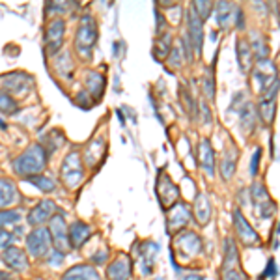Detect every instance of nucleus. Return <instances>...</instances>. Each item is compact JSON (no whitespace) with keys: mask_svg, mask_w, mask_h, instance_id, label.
I'll return each mask as SVG.
<instances>
[{"mask_svg":"<svg viewBox=\"0 0 280 280\" xmlns=\"http://www.w3.org/2000/svg\"><path fill=\"white\" fill-rule=\"evenodd\" d=\"M47 166V150L39 142L30 144L17 159H13L12 168L21 177L39 176Z\"/></svg>","mask_w":280,"mask_h":280,"instance_id":"nucleus-1","label":"nucleus"},{"mask_svg":"<svg viewBox=\"0 0 280 280\" xmlns=\"http://www.w3.org/2000/svg\"><path fill=\"white\" fill-rule=\"evenodd\" d=\"M98 23L91 15H82L80 21H78L77 32H75V51L78 52L80 58H91V51H94V45L98 41Z\"/></svg>","mask_w":280,"mask_h":280,"instance_id":"nucleus-2","label":"nucleus"},{"mask_svg":"<svg viewBox=\"0 0 280 280\" xmlns=\"http://www.w3.org/2000/svg\"><path fill=\"white\" fill-rule=\"evenodd\" d=\"M60 179L69 191L78 189L84 181V164L78 151H69L60 166Z\"/></svg>","mask_w":280,"mask_h":280,"instance_id":"nucleus-3","label":"nucleus"},{"mask_svg":"<svg viewBox=\"0 0 280 280\" xmlns=\"http://www.w3.org/2000/svg\"><path fill=\"white\" fill-rule=\"evenodd\" d=\"M25 243H26V252L32 256V258H45V256H49L52 247L49 228H43V226L34 228L30 234L26 235Z\"/></svg>","mask_w":280,"mask_h":280,"instance_id":"nucleus-4","label":"nucleus"},{"mask_svg":"<svg viewBox=\"0 0 280 280\" xmlns=\"http://www.w3.org/2000/svg\"><path fill=\"white\" fill-rule=\"evenodd\" d=\"M2 86L6 88L8 91H12L13 96L17 98H26L34 86V78L32 75H28L25 71H15V73H8L2 77ZM10 94V96H12Z\"/></svg>","mask_w":280,"mask_h":280,"instance_id":"nucleus-5","label":"nucleus"},{"mask_svg":"<svg viewBox=\"0 0 280 280\" xmlns=\"http://www.w3.org/2000/svg\"><path fill=\"white\" fill-rule=\"evenodd\" d=\"M174 247L183 260H191L202 252V239L195 232H181L174 237Z\"/></svg>","mask_w":280,"mask_h":280,"instance_id":"nucleus-6","label":"nucleus"},{"mask_svg":"<svg viewBox=\"0 0 280 280\" xmlns=\"http://www.w3.org/2000/svg\"><path fill=\"white\" fill-rule=\"evenodd\" d=\"M252 82H256V90L258 94L269 90V86L276 82V67L271 64V60H258L252 71Z\"/></svg>","mask_w":280,"mask_h":280,"instance_id":"nucleus-7","label":"nucleus"},{"mask_svg":"<svg viewBox=\"0 0 280 280\" xmlns=\"http://www.w3.org/2000/svg\"><path fill=\"white\" fill-rule=\"evenodd\" d=\"M157 196H159V204L163 209H170L174 204H177V198H179V189L177 185L172 179H170L164 172L159 174L157 177Z\"/></svg>","mask_w":280,"mask_h":280,"instance_id":"nucleus-8","label":"nucleus"},{"mask_svg":"<svg viewBox=\"0 0 280 280\" xmlns=\"http://www.w3.org/2000/svg\"><path fill=\"white\" fill-rule=\"evenodd\" d=\"M252 204H254L256 211L261 219H269L276 211V204L271 200L267 189L260 181H254V185H252Z\"/></svg>","mask_w":280,"mask_h":280,"instance_id":"nucleus-9","label":"nucleus"},{"mask_svg":"<svg viewBox=\"0 0 280 280\" xmlns=\"http://www.w3.org/2000/svg\"><path fill=\"white\" fill-rule=\"evenodd\" d=\"M49 234H51V241L52 245L56 247V250H69L71 245H69V237H67V224H65L64 215H56L52 217L49 221Z\"/></svg>","mask_w":280,"mask_h":280,"instance_id":"nucleus-10","label":"nucleus"},{"mask_svg":"<svg viewBox=\"0 0 280 280\" xmlns=\"http://www.w3.org/2000/svg\"><path fill=\"white\" fill-rule=\"evenodd\" d=\"M191 221V208L185 202H177L168 209V217H166V232L174 235L176 232L183 230Z\"/></svg>","mask_w":280,"mask_h":280,"instance_id":"nucleus-11","label":"nucleus"},{"mask_svg":"<svg viewBox=\"0 0 280 280\" xmlns=\"http://www.w3.org/2000/svg\"><path fill=\"white\" fill-rule=\"evenodd\" d=\"M64 34H65V21L62 17H56L52 19L45 28V47H47V54H56L62 47V41H64Z\"/></svg>","mask_w":280,"mask_h":280,"instance_id":"nucleus-12","label":"nucleus"},{"mask_svg":"<svg viewBox=\"0 0 280 280\" xmlns=\"http://www.w3.org/2000/svg\"><path fill=\"white\" fill-rule=\"evenodd\" d=\"M105 155H107V142L101 135H96L90 142L86 144L84 151H82V159H84L86 166H94L98 168L99 164L103 163Z\"/></svg>","mask_w":280,"mask_h":280,"instance_id":"nucleus-13","label":"nucleus"},{"mask_svg":"<svg viewBox=\"0 0 280 280\" xmlns=\"http://www.w3.org/2000/svg\"><path fill=\"white\" fill-rule=\"evenodd\" d=\"M56 211H58L56 204L52 202V200H49V198H45V200H41L34 209H30V213L26 215V221H28L30 226L38 228V226L51 221L52 217L56 215Z\"/></svg>","mask_w":280,"mask_h":280,"instance_id":"nucleus-14","label":"nucleus"},{"mask_svg":"<svg viewBox=\"0 0 280 280\" xmlns=\"http://www.w3.org/2000/svg\"><path fill=\"white\" fill-rule=\"evenodd\" d=\"M2 261L6 267H10L15 273H25L28 269V256L23 248L15 247V245L2 250Z\"/></svg>","mask_w":280,"mask_h":280,"instance_id":"nucleus-15","label":"nucleus"},{"mask_svg":"<svg viewBox=\"0 0 280 280\" xmlns=\"http://www.w3.org/2000/svg\"><path fill=\"white\" fill-rule=\"evenodd\" d=\"M234 226H235V232H237V235H239V241H241L245 247L258 245L260 237H258V234L254 232V228L248 224V221L245 219V215H243L239 209H237V211L234 213Z\"/></svg>","mask_w":280,"mask_h":280,"instance_id":"nucleus-16","label":"nucleus"},{"mask_svg":"<svg viewBox=\"0 0 280 280\" xmlns=\"http://www.w3.org/2000/svg\"><path fill=\"white\" fill-rule=\"evenodd\" d=\"M157 250H159V245L153 241H146L142 245H138L137 258H138V263H140V273L144 276L151 274V271H153V261H155Z\"/></svg>","mask_w":280,"mask_h":280,"instance_id":"nucleus-17","label":"nucleus"},{"mask_svg":"<svg viewBox=\"0 0 280 280\" xmlns=\"http://www.w3.org/2000/svg\"><path fill=\"white\" fill-rule=\"evenodd\" d=\"M133 271V261L127 254H120L112 260V263L107 267V278L109 280H129Z\"/></svg>","mask_w":280,"mask_h":280,"instance_id":"nucleus-18","label":"nucleus"},{"mask_svg":"<svg viewBox=\"0 0 280 280\" xmlns=\"http://www.w3.org/2000/svg\"><path fill=\"white\" fill-rule=\"evenodd\" d=\"M90 235H91V226L82 221H75L71 226H67L69 245H71V248H75V250L84 247V243L90 239Z\"/></svg>","mask_w":280,"mask_h":280,"instance_id":"nucleus-19","label":"nucleus"},{"mask_svg":"<svg viewBox=\"0 0 280 280\" xmlns=\"http://www.w3.org/2000/svg\"><path fill=\"white\" fill-rule=\"evenodd\" d=\"M187 15H189V17H187V21H189V41H191V45H193V49H196V54L200 56V54H202V43H204L202 21H200V17L195 13L193 8L189 10Z\"/></svg>","mask_w":280,"mask_h":280,"instance_id":"nucleus-20","label":"nucleus"},{"mask_svg":"<svg viewBox=\"0 0 280 280\" xmlns=\"http://www.w3.org/2000/svg\"><path fill=\"white\" fill-rule=\"evenodd\" d=\"M73 69H75V62L71 58V52L62 51L52 58V71L56 73L60 78L64 80H71L73 78Z\"/></svg>","mask_w":280,"mask_h":280,"instance_id":"nucleus-21","label":"nucleus"},{"mask_svg":"<svg viewBox=\"0 0 280 280\" xmlns=\"http://www.w3.org/2000/svg\"><path fill=\"white\" fill-rule=\"evenodd\" d=\"M60 280H101V276H99L94 265L78 263V265H73L71 269H67Z\"/></svg>","mask_w":280,"mask_h":280,"instance_id":"nucleus-22","label":"nucleus"},{"mask_svg":"<svg viewBox=\"0 0 280 280\" xmlns=\"http://www.w3.org/2000/svg\"><path fill=\"white\" fill-rule=\"evenodd\" d=\"M198 157H200V164H202L204 172L209 177L215 176V151H213L208 138H202V142L198 146Z\"/></svg>","mask_w":280,"mask_h":280,"instance_id":"nucleus-23","label":"nucleus"},{"mask_svg":"<svg viewBox=\"0 0 280 280\" xmlns=\"http://www.w3.org/2000/svg\"><path fill=\"white\" fill-rule=\"evenodd\" d=\"M84 84L88 88L86 91L91 96V99L94 101H101V98H103L105 94V84H107L103 75L98 71H88L84 75Z\"/></svg>","mask_w":280,"mask_h":280,"instance_id":"nucleus-24","label":"nucleus"},{"mask_svg":"<svg viewBox=\"0 0 280 280\" xmlns=\"http://www.w3.org/2000/svg\"><path fill=\"white\" fill-rule=\"evenodd\" d=\"M17 200H19V191L15 187V183L6 177H0V209L12 206Z\"/></svg>","mask_w":280,"mask_h":280,"instance_id":"nucleus-25","label":"nucleus"},{"mask_svg":"<svg viewBox=\"0 0 280 280\" xmlns=\"http://www.w3.org/2000/svg\"><path fill=\"white\" fill-rule=\"evenodd\" d=\"M195 217L200 226H206L211 219V202L208 195H198L195 202Z\"/></svg>","mask_w":280,"mask_h":280,"instance_id":"nucleus-26","label":"nucleus"},{"mask_svg":"<svg viewBox=\"0 0 280 280\" xmlns=\"http://www.w3.org/2000/svg\"><path fill=\"white\" fill-rule=\"evenodd\" d=\"M170 51H172V36L166 32V34H163V36H159V39L155 41L153 56H155V60H166Z\"/></svg>","mask_w":280,"mask_h":280,"instance_id":"nucleus-27","label":"nucleus"},{"mask_svg":"<svg viewBox=\"0 0 280 280\" xmlns=\"http://www.w3.org/2000/svg\"><path fill=\"white\" fill-rule=\"evenodd\" d=\"M252 58H254V54L250 51V47L247 45V41L239 39L237 41V60H239V67L243 71H248V67L252 65Z\"/></svg>","mask_w":280,"mask_h":280,"instance_id":"nucleus-28","label":"nucleus"},{"mask_svg":"<svg viewBox=\"0 0 280 280\" xmlns=\"http://www.w3.org/2000/svg\"><path fill=\"white\" fill-rule=\"evenodd\" d=\"M64 142H65V137H64V133L62 131H58V129H54V131H51L49 135H47L45 138H43V148L47 150V153H54V151L58 150V148H62L64 146Z\"/></svg>","mask_w":280,"mask_h":280,"instance_id":"nucleus-29","label":"nucleus"},{"mask_svg":"<svg viewBox=\"0 0 280 280\" xmlns=\"http://www.w3.org/2000/svg\"><path fill=\"white\" fill-rule=\"evenodd\" d=\"M239 118H241V127L247 133H250V131H254L256 127V111L254 107L250 103H247L245 107L241 109V112H239Z\"/></svg>","mask_w":280,"mask_h":280,"instance_id":"nucleus-30","label":"nucleus"},{"mask_svg":"<svg viewBox=\"0 0 280 280\" xmlns=\"http://www.w3.org/2000/svg\"><path fill=\"white\" fill-rule=\"evenodd\" d=\"M25 181L32 183L34 187H38L41 193H52V191L56 189V181H52L49 176H30V177H25Z\"/></svg>","mask_w":280,"mask_h":280,"instance_id":"nucleus-31","label":"nucleus"},{"mask_svg":"<svg viewBox=\"0 0 280 280\" xmlns=\"http://www.w3.org/2000/svg\"><path fill=\"white\" fill-rule=\"evenodd\" d=\"M258 114H260L261 122L265 125L273 124L274 120V99H261L260 107H258Z\"/></svg>","mask_w":280,"mask_h":280,"instance_id":"nucleus-32","label":"nucleus"},{"mask_svg":"<svg viewBox=\"0 0 280 280\" xmlns=\"http://www.w3.org/2000/svg\"><path fill=\"white\" fill-rule=\"evenodd\" d=\"M234 172H235V153L232 150L228 153H224V157H222V163H221L222 179H230V177L234 176Z\"/></svg>","mask_w":280,"mask_h":280,"instance_id":"nucleus-33","label":"nucleus"},{"mask_svg":"<svg viewBox=\"0 0 280 280\" xmlns=\"http://www.w3.org/2000/svg\"><path fill=\"white\" fill-rule=\"evenodd\" d=\"M237 261V248H235V243L232 239H226L224 241V267L232 269Z\"/></svg>","mask_w":280,"mask_h":280,"instance_id":"nucleus-34","label":"nucleus"},{"mask_svg":"<svg viewBox=\"0 0 280 280\" xmlns=\"http://www.w3.org/2000/svg\"><path fill=\"white\" fill-rule=\"evenodd\" d=\"M15 111H17V101L13 99V96L0 90V112L2 114H13Z\"/></svg>","mask_w":280,"mask_h":280,"instance_id":"nucleus-35","label":"nucleus"},{"mask_svg":"<svg viewBox=\"0 0 280 280\" xmlns=\"http://www.w3.org/2000/svg\"><path fill=\"white\" fill-rule=\"evenodd\" d=\"M232 10H234V6H232L230 2H219V4H217V21H219V25L228 26Z\"/></svg>","mask_w":280,"mask_h":280,"instance_id":"nucleus-36","label":"nucleus"},{"mask_svg":"<svg viewBox=\"0 0 280 280\" xmlns=\"http://www.w3.org/2000/svg\"><path fill=\"white\" fill-rule=\"evenodd\" d=\"M23 219L19 211H13V209H0V228L10 226V224H17Z\"/></svg>","mask_w":280,"mask_h":280,"instance_id":"nucleus-37","label":"nucleus"},{"mask_svg":"<svg viewBox=\"0 0 280 280\" xmlns=\"http://www.w3.org/2000/svg\"><path fill=\"white\" fill-rule=\"evenodd\" d=\"M193 10H195V13L204 23V21L211 15V12H213V4H211V2H206V0H200V2H195V4H193Z\"/></svg>","mask_w":280,"mask_h":280,"instance_id":"nucleus-38","label":"nucleus"},{"mask_svg":"<svg viewBox=\"0 0 280 280\" xmlns=\"http://www.w3.org/2000/svg\"><path fill=\"white\" fill-rule=\"evenodd\" d=\"M181 45H176V47H172V51H170L168 54V58H166V64H168L170 69H179L181 67Z\"/></svg>","mask_w":280,"mask_h":280,"instance_id":"nucleus-39","label":"nucleus"},{"mask_svg":"<svg viewBox=\"0 0 280 280\" xmlns=\"http://www.w3.org/2000/svg\"><path fill=\"white\" fill-rule=\"evenodd\" d=\"M179 96H181V99H183V105H185V109H187V111H189V114L193 116V114H195V105H196V101L193 99V96H191V90L185 84H181V88H179Z\"/></svg>","mask_w":280,"mask_h":280,"instance_id":"nucleus-40","label":"nucleus"},{"mask_svg":"<svg viewBox=\"0 0 280 280\" xmlns=\"http://www.w3.org/2000/svg\"><path fill=\"white\" fill-rule=\"evenodd\" d=\"M204 94L209 99L215 98V78H213V71H208L206 77H204Z\"/></svg>","mask_w":280,"mask_h":280,"instance_id":"nucleus-41","label":"nucleus"},{"mask_svg":"<svg viewBox=\"0 0 280 280\" xmlns=\"http://www.w3.org/2000/svg\"><path fill=\"white\" fill-rule=\"evenodd\" d=\"M71 8V4H67V2H62V4H58V2H49L45 6V13L47 15H51L52 12H56L58 15H62L64 12H67Z\"/></svg>","mask_w":280,"mask_h":280,"instance_id":"nucleus-42","label":"nucleus"},{"mask_svg":"<svg viewBox=\"0 0 280 280\" xmlns=\"http://www.w3.org/2000/svg\"><path fill=\"white\" fill-rule=\"evenodd\" d=\"M64 260H65V252H62V250H52V252H49V258H47L49 265H52V267H60L64 263Z\"/></svg>","mask_w":280,"mask_h":280,"instance_id":"nucleus-43","label":"nucleus"},{"mask_svg":"<svg viewBox=\"0 0 280 280\" xmlns=\"http://www.w3.org/2000/svg\"><path fill=\"white\" fill-rule=\"evenodd\" d=\"M222 280H248L247 274L239 271V269H224V273H222Z\"/></svg>","mask_w":280,"mask_h":280,"instance_id":"nucleus-44","label":"nucleus"},{"mask_svg":"<svg viewBox=\"0 0 280 280\" xmlns=\"http://www.w3.org/2000/svg\"><path fill=\"white\" fill-rule=\"evenodd\" d=\"M75 103H78L82 109H91L94 99H91V96L88 94V91L82 90V91H78V96H75Z\"/></svg>","mask_w":280,"mask_h":280,"instance_id":"nucleus-45","label":"nucleus"},{"mask_svg":"<svg viewBox=\"0 0 280 280\" xmlns=\"http://www.w3.org/2000/svg\"><path fill=\"white\" fill-rule=\"evenodd\" d=\"M13 237L8 230H4V228H0V250H6L8 247H12L13 245Z\"/></svg>","mask_w":280,"mask_h":280,"instance_id":"nucleus-46","label":"nucleus"},{"mask_svg":"<svg viewBox=\"0 0 280 280\" xmlns=\"http://www.w3.org/2000/svg\"><path fill=\"white\" fill-rule=\"evenodd\" d=\"M260 157H261V150L260 148H256L254 155H252V161H250V174H252V176L258 174V168H260Z\"/></svg>","mask_w":280,"mask_h":280,"instance_id":"nucleus-47","label":"nucleus"},{"mask_svg":"<svg viewBox=\"0 0 280 280\" xmlns=\"http://www.w3.org/2000/svg\"><path fill=\"white\" fill-rule=\"evenodd\" d=\"M155 17H157L155 34H157V36H163V34H164V26H166V19H164V15L159 12V10L155 12Z\"/></svg>","mask_w":280,"mask_h":280,"instance_id":"nucleus-48","label":"nucleus"},{"mask_svg":"<svg viewBox=\"0 0 280 280\" xmlns=\"http://www.w3.org/2000/svg\"><path fill=\"white\" fill-rule=\"evenodd\" d=\"M107 258H109V250L105 248V250H99V252H96V254L91 256L90 261H91V263H105V261H107Z\"/></svg>","mask_w":280,"mask_h":280,"instance_id":"nucleus-49","label":"nucleus"},{"mask_svg":"<svg viewBox=\"0 0 280 280\" xmlns=\"http://www.w3.org/2000/svg\"><path fill=\"white\" fill-rule=\"evenodd\" d=\"M200 111H202V122L204 124H208V122H211V112H209V107L206 103L200 105Z\"/></svg>","mask_w":280,"mask_h":280,"instance_id":"nucleus-50","label":"nucleus"},{"mask_svg":"<svg viewBox=\"0 0 280 280\" xmlns=\"http://www.w3.org/2000/svg\"><path fill=\"white\" fill-rule=\"evenodd\" d=\"M273 274H276V265H274V260L271 258L267 263V269H265V276H273Z\"/></svg>","mask_w":280,"mask_h":280,"instance_id":"nucleus-51","label":"nucleus"},{"mask_svg":"<svg viewBox=\"0 0 280 280\" xmlns=\"http://www.w3.org/2000/svg\"><path fill=\"white\" fill-rule=\"evenodd\" d=\"M0 280H15V278H13L12 273H8V271H0Z\"/></svg>","mask_w":280,"mask_h":280,"instance_id":"nucleus-52","label":"nucleus"},{"mask_svg":"<svg viewBox=\"0 0 280 280\" xmlns=\"http://www.w3.org/2000/svg\"><path fill=\"white\" fill-rule=\"evenodd\" d=\"M183 280H204V276L202 274H195V273H191V274H187L185 278Z\"/></svg>","mask_w":280,"mask_h":280,"instance_id":"nucleus-53","label":"nucleus"},{"mask_svg":"<svg viewBox=\"0 0 280 280\" xmlns=\"http://www.w3.org/2000/svg\"><path fill=\"white\" fill-rule=\"evenodd\" d=\"M116 114H118V118H120V124L122 125H125V118H124V112L120 111V109H118L116 111Z\"/></svg>","mask_w":280,"mask_h":280,"instance_id":"nucleus-54","label":"nucleus"}]
</instances>
